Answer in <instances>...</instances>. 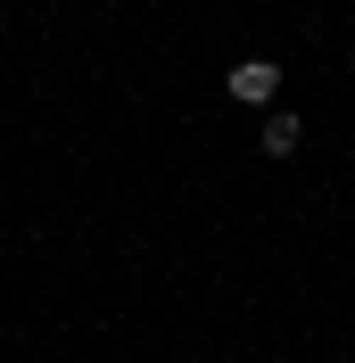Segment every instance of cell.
<instances>
[{"instance_id": "obj_1", "label": "cell", "mask_w": 355, "mask_h": 363, "mask_svg": "<svg viewBox=\"0 0 355 363\" xmlns=\"http://www.w3.org/2000/svg\"><path fill=\"white\" fill-rule=\"evenodd\" d=\"M223 91L240 99V108H256V116H273V99H281V67L273 58H240V67L223 74Z\"/></svg>"}, {"instance_id": "obj_2", "label": "cell", "mask_w": 355, "mask_h": 363, "mask_svg": "<svg viewBox=\"0 0 355 363\" xmlns=\"http://www.w3.org/2000/svg\"><path fill=\"white\" fill-rule=\"evenodd\" d=\"M256 149H265V157H297V149H306V124H297L289 108H273L265 133H256Z\"/></svg>"}]
</instances>
